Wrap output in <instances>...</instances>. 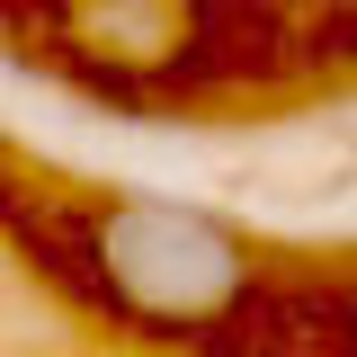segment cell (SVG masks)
<instances>
[{
  "label": "cell",
  "mask_w": 357,
  "mask_h": 357,
  "mask_svg": "<svg viewBox=\"0 0 357 357\" xmlns=\"http://www.w3.org/2000/svg\"><path fill=\"white\" fill-rule=\"evenodd\" d=\"M98 268H107V286L134 312H152V321H206V312L241 304L250 241L232 223L197 215V206L134 197V206H107V223H98Z\"/></svg>",
  "instance_id": "cell-1"
}]
</instances>
